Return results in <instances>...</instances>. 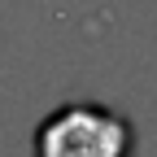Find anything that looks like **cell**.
<instances>
[{"label":"cell","instance_id":"cell-1","mask_svg":"<svg viewBox=\"0 0 157 157\" xmlns=\"http://www.w3.org/2000/svg\"><path fill=\"white\" fill-rule=\"evenodd\" d=\"M131 118L101 101H66L35 131V157H131Z\"/></svg>","mask_w":157,"mask_h":157}]
</instances>
